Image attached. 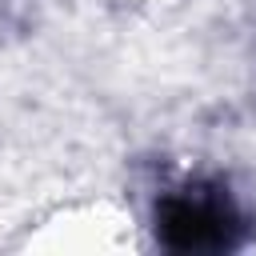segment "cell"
Masks as SVG:
<instances>
[{
    "mask_svg": "<svg viewBox=\"0 0 256 256\" xmlns=\"http://www.w3.org/2000/svg\"><path fill=\"white\" fill-rule=\"evenodd\" d=\"M156 232L172 252H224L240 240V216L224 196L188 188L160 204Z\"/></svg>",
    "mask_w": 256,
    "mask_h": 256,
    "instance_id": "cell-1",
    "label": "cell"
}]
</instances>
